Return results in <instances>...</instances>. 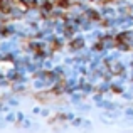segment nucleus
I'll return each mask as SVG.
<instances>
[{"instance_id": "1", "label": "nucleus", "mask_w": 133, "mask_h": 133, "mask_svg": "<svg viewBox=\"0 0 133 133\" xmlns=\"http://www.w3.org/2000/svg\"><path fill=\"white\" fill-rule=\"evenodd\" d=\"M69 45H71V49H72V51H76V49L83 47V45H84V42H83V39H78V37H74V39H71Z\"/></svg>"}, {"instance_id": "2", "label": "nucleus", "mask_w": 133, "mask_h": 133, "mask_svg": "<svg viewBox=\"0 0 133 133\" xmlns=\"http://www.w3.org/2000/svg\"><path fill=\"white\" fill-rule=\"evenodd\" d=\"M51 49H52V51H59V49H61V44H59L57 41H52V42H51Z\"/></svg>"}, {"instance_id": "3", "label": "nucleus", "mask_w": 133, "mask_h": 133, "mask_svg": "<svg viewBox=\"0 0 133 133\" xmlns=\"http://www.w3.org/2000/svg\"><path fill=\"white\" fill-rule=\"evenodd\" d=\"M111 71H113V74H118V72H123V68H121V66H113Z\"/></svg>"}, {"instance_id": "4", "label": "nucleus", "mask_w": 133, "mask_h": 133, "mask_svg": "<svg viewBox=\"0 0 133 133\" xmlns=\"http://www.w3.org/2000/svg\"><path fill=\"white\" fill-rule=\"evenodd\" d=\"M103 45H104V42H103V41H99L98 44H94V51H101V49H103Z\"/></svg>"}]
</instances>
